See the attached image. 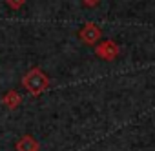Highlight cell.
I'll return each mask as SVG.
<instances>
[{
	"instance_id": "obj_5",
	"label": "cell",
	"mask_w": 155,
	"mask_h": 151,
	"mask_svg": "<svg viewBox=\"0 0 155 151\" xmlns=\"http://www.w3.org/2000/svg\"><path fill=\"white\" fill-rule=\"evenodd\" d=\"M2 104L8 108V109H17L20 104H22V97H20V93L18 91H15V89H11V91H8L4 97H2Z\"/></svg>"
},
{
	"instance_id": "obj_4",
	"label": "cell",
	"mask_w": 155,
	"mask_h": 151,
	"mask_svg": "<svg viewBox=\"0 0 155 151\" xmlns=\"http://www.w3.org/2000/svg\"><path fill=\"white\" fill-rule=\"evenodd\" d=\"M97 55L101 56V58H106V60H113L117 55H119V47L113 44V42H104L102 46H99L97 47Z\"/></svg>"
},
{
	"instance_id": "obj_2",
	"label": "cell",
	"mask_w": 155,
	"mask_h": 151,
	"mask_svg": "<svg viewBox=\"0 0 155 151\" xmlns=\"http://www.w3.org/2000/svg\"><path fill=\"white\" fill-rule=\"evenodd\" d=\"M101 35H102V31H101L95 24H86V26L81 29V38H82V42H86V44H95V42L101 38Z\"/></svg>"
},
{
	"instance_id": "obj_3",
	"label": "cell",
	"mask_w": 155,
	"mask_h": 151,
	"mask_svg": "<svg viewBox=\"0 0 155 151\" xmlns=\"http://www.w3.org/2000/svg\"><path fill=\"white\" fill-rule=\"evenodd\" d=\"M15 149H17V151H38V149H40V144H38L31 135H24V137L15 144Z\"/></svg>"
},
{
	"instance_id": "obj_7",
	"label": "cell",
	"mask_w": 155,
	"mask_h": 151,
	"mask_svg": "<svg viewBox=\"0 0 155 151\" xmlns=\"http://www.w3.org/2000/svg\"><path fill=\"white\" fill-rule=\"evenodd\" d=\"M82 2H84V6L93 8V6H97V4H99V0H82Z\"/></svg>"
},
{
	"instance_id": "obj_1",
	"label": "cell",
	"mask_w": 155,
	"mask_h": 151,
	"mask_svg": "<svg viewBox=\"0 0 155 151\" xmlns=\"http://www.w3.org/2000/svg\"><path fill=\"white\" fill-rule=\"evenodd\" d=\"M22 86L29 95L37 97V95H42L49 88V77L40 67H31L22 77Z\"/></svg>"
},
{
	"instance_id": "obj_6",
	"label": "cell",
	"mask_w": 155,
	"mask_h": 151,
	"mask_svg": "<svg viewBox=\"0 0 155 151\" xmlns=\"http://www.w3.org/2000/svg\"><path fill=\"white\" fill-rule=\"evenodd\" d=\"M6 4H8L11 9H20V8L26 4V0H6Z\"/></svg>"
}]
</instances>
